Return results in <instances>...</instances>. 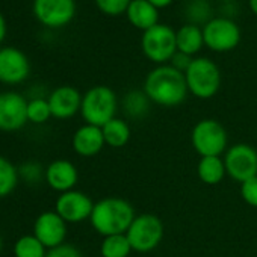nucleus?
Instances as JSON below:
<instances>
[{"label": "nucleus", "instance_id": "obj_1", "mask_svg": "<svg viewBox=\"0 0 257 257\" xmlns=\"http://www.w3.org/2000/svg\"><path fill=\"white\" fill-rule=\"evenodd\" d=\"M143 91L152 103L165 107L179 106L189 92L185 74L171 65H159L152 70L146 77Z\"/></svg>", "mask_w": 257, "mask_h": 257}, {"label": "nucleus", "instance_id": "obj_2", "mask_svg": "<svg viewBox=\"0 0 257 257\" xmlns=\"http://www.w3.org/2000/svg\"><path fill=\"white\" fill-rule=\"evenodd\" d=\"M137 218L135 207L124 198L107 197L94 203L89 222L103 237L112 234H125Z\"/></svg>", "mask_w": 257, "mask_h": 257}, {"label": "nucleus", "instance_id": "obj_3", "mask_svg": "<svg viewBox=\"0 0 257 257\" xmlns=\"http://www.w3.org/2000/svg\"><path fill=\"white\" fill-rule=\"evenodd\" d=\"M116 109L118 98L109 86H92L82 97L80 115L86 124L103 127L106 122L115 118Z\"/></svg>", "mask_w": 257, "mask_h": 257}, {"label": "nucleus", "instance_id": "obj_4", "mask_svg": "<svg viewBox=\"0 0 257 257\" xmlns=\"http://www.w3.org/2000/svg\"><path fill=\"white\" fill-rule=\"evenodd\" d=\"M191 144L200 158L221 156L228 149V135L218 119L204 118L192 127Z\"/></svg>", "mask_w": 257, "mask_h": 257}, {"label": "nucleus", "instance_id": "obj_5", "mask_svg": "<svg viewBox=\"0 0 257 257\" xmlns=\"http://www.w3.org/2000/svg\"><path fill=\"white\" fill-rule=\"evenodd\" d=\"M188 91L197 98H212L221 86V71L218 65L207 58H194L185 73Z\"/></svg>", "mask_w": 257, "mask_h": 257}, {"label": "nucleus", "instance_id": "obj_6", "mask_svg": "<svg viewBox=\"0 0 257 257\" xmlns=\"http://www.w3.org/2000/svg\"><path fill=\"white\" fill-rule=\"evenodd\" d=\"M164 231V224L159 216L153 213H141L137 215V218L125 231V236L134 251L150 252L162 242Z\"/></svg>", "mask_w": 257, "mask_h": 257}, {"label": "nucleus", "instance_id": "obj_7", "mask_svg": "<svg viewBox=\"0 0 257 257\" xmlns=\"http://www.w3.org/2000/svg\"><path fill=\"white\" fill-rule=\"evenodd\" d=\"M141 47L144 55L156 64H165L171 61V58L177 52V40L176 32L167 26L158 23L144 32L141 40Z\"/></svg>", "mask_w": 257, "mask_h": 257}, {"label": "nucleus", "instance_id": "obj_8", "mask_svg": "<svg viewBox=\"0 0 257 257\" xmlns=\"http://www.w3.org/2000/svg\"><path fill=\"white\" fill-rule=\"evenodd\" d=\"M222 159L227 176L234 182L243 183L257 176V152L248 144L240 143L228 147Z\"/></svg>", "mask_w": 257, "mask_h": 257}, {"label": "nucleus", "instance_id": "obj_9", "mask_svg": "<svg viewBox=\"0 0 257 257\" xmlns=\"http://www.w3.org/2000/svg\"><path fill=\"white\" fill-rule=\"evenodd\" d=\"M204 44L213 52H230L240 41V29L230 19H212L203 29Z\"/></svg>", "mask_w": 257, "mask_h": 257}, {"label": "nucleus", "instance_id": "obj_10", "mask_svg": "<svg viewBox=\"0 0 257 257\" xmlns=\"http://www.w3.org/2000/svg\"><path fill=\"white\" fill-rule=\"evenodd\" d=\"M94 209L92 200L82 191H68L59 194L55 203V212L67 224H79L89 219Z\"/></svg>", "mask_w": 257, "mask_h": 257}, {"label": "nucleus", "instance_id": "obj_11", "mask_svg": "<svg viewBox=\"0 0 257 257\" xmlns=\"http://www.w3.org/2000/svg\"><path fill=\"white\" fill-rule=\"evenodd\" d=\"M28 121V100L22 94L13 91L0 94V131H20Z\"/></svg>", "mask_w": 257, "mask_h": 257}, {"label": "nucleus", "instance_id": "obj_12", "mask_svg": "<svg viewBox=\"0 0 257 257\" xmlns=\"http://www.w3.org/2000/svg\"><path fill=\"white\" fill-rule=\"evenodd\" d=\"M34 13L43 25L62 28L73 20L76 4L74 0H35Z\"/></svg>", "mask_w": 257, "mask_h": 257}, {"label": "nucleus", "instance_id": "obj_13", "mask_svg": "<svg viewBox=\"0 0 257 257\" xmlns=\"http://www.w3.org/2000/svg\"><path fill=\"white\" fill-rule=\"evenodd\" d=\"M47 249L65 243L67 237V222L55 212L47 210L37 216L34 222L32 233Z\"/></svg>", "mask_w": 257, "mask_h": 257}, {"label": "nucleus", "instance_id": "obj_14", "mask_svg": "<svg viewBox=\"0 0 257 257\" xmlns=\"http://www.w3.org/2000/svg\"><path fill=\"white\" fill-rule=\"evenodd\" d=\"M31 64L23 52L14 47L0 50V82L17 85L29 77Z\"/></svg>", "mask_w": 257, "mask_h": 257}, {"label": "nucleus", "instance_id": "obj_15", "mask_svg": "<svg viewBox=\"0 0 257 257\" xmlns=\"http://www.w3.org/2000/svg\"><path fill=\"white\" fill-rule=\"evenodd\" d=\"M80 92L73 86H59L49 95V104L52 110V116L56 119H68L80 112L82 106Z\"/></svg>", "mask_w": 257, "mask_h": 257}, {"label": "nucleus", "instance_id": "obj_16", "mask_svg": "<svg viewBox=\"0 0 257 257\" xmlns=\"http://www.w3.org/2000/svg\"><path fill=\"white\" fill-rule=\"evenodd\" d=\"M44 180L53 191L64 194L74 189L79 180V173L73 162L67 159H56L46 168Z\"/></svg>", "mask_w": 257, "mask_h": 257}, {"label": "nucleus", "instance_id": "obj_17", "mask_svg": "<svg viewBox=\"0 0 257 257\" xmlns=\"http://www.w3.org/2000/svg\"><path fill=\"white\" fill-rule=\"evenodd\" d=\"M71 146H73V150L82 158H92L98 155L106 146L101 127H97L92 124L80 125L73 135Z\"/></svg>", "mask_w": 257, "mask_h": 257}, {"label": "nucleus", "instance_id": "obj_18", "mask_svg": "<svg viewBox=\"0 0 257 257\" xmlns=\"http://www.w3.org/2000/svg\"><path fill=\"white\" fill-rule=\"evenodd\" d=\"M125 13L128 22L144 32L156 26L159 20V10L155 8L149 0H132Z\"/></svg>", "mask_w": 257, "mask_h": 257}, {"label": "nucleus", "instance_id": "obj_19", "mask_svg": "<svg viewBox=\"0 0 257 257\" xmlns=\"http://www.w3.org/2000/svg\"><path fill=\"white\" fill-rule=\"evenodd\" d=\"M176 40H177V52H182L189 56L198 53L204 46L203 31L192 23L182 26L176 32Z\"/></svg>", "mask_w": 257, "mask_h": 257}, {"label": "nucleus", "instance_id": "obj_20", "mask_svg": "<svg viewBox=\"0 0 257 257\" xmlns=\"http://www.w3.org/2000/svg\"><path fill=\"white\" fill-rule=\"evenodd\" d=\"M198 179L206 185H218L227 176L224 159L221 156H206L198 161L197 165Z\"/></svg>", "mask_w": 257, "mask_h": 257}, {"label": "nucleus", "instance_id": "obj_21", "mask_svg": "<svg viewBox=\"0 0 257 257\" xmlns=\"http://www.w3.org/2000/svg\"><path fill=\"white\" fill-rule=\"evenodd\" d=\"M101 132H103L104 144L112 147V149L124 147L132 135L131 125H128L124 119L116 118V116L101 127Z\"/></svg>", "mask_w": 257, "mask_h": 257}, {"label": "nucleus", "instance_id": "obj_22", "mask_svg": "<svg viewBox=\"0 0 257 257\" xmlns=\"http://www.w3.org/2000/svg\"><path fill=\"white\" fill-rule=\"evenodd\" d=\"M132 251V245L125 234L106 236L100 243L101 257H128Z\"/></svg>", "mask_w": 257, "mask_h": 257}, {"label": "nucleus", "instance_id": "obj_23", "mask_svg": "<svg viewBox=\"0 0 257 257\" xmlns=\"http://www.w3.org/2000/svg\"><path fill=\"white\" fill-rule=\"evenodd\" d=\"M19 180V168L5 156H0V198L11 195L17 188Z\"/></svg>", "mask_w": 257, "mask_h": 257}, {"label": "nucleus", "instance_id": "obj_24", "mask_svg": "<svg viewBox=\"0 0 257 257\" xmlns=\"http://www.w3.org/2000/svg\"><path fill=\"white\" fill-rule=\"evenodd\" d=\"M13 252L14 257H46L47 248L34 234H25L16 240Z\"/></svg>", "mask_w": 257, "mask_h": 257}, {"label": "nucleus", "instance_id": "obj_25", "mask_svg": "<svg viewBox=\"0 0 257 257\" xmlns=\"http://www.w3.org/2000/svg\"><path fill=\"white\" fill-rule=\"evenodd\" d=\"M150 103L144 91H131L124 97V110L128 116L141 118L149 112Z\"/></svg>", "mask_w": 257, "mask_h": 257}, {"label": "nucleus", "instance_id": "obj_26", "mask_svg": "<svg viewBox=\"0 0 257 257\" xmlns=\"http://www.w3.org/2000/svg\"><path fill=\"white\" fill-rule=\"evenodd\" d=\"M52 118L49 100L34 98L28 101V119L34 124H44Z\"/></svg>", "mask_w": 257, "mask_h": 257}, {"label": "nucleus", "instance_id": "obj_27", "mask_svg": "<svg viewBox=\"0 0 257 257\" xmlns=\"http://www.w3.org/2000/svg\"><path fill=\"white\" fill-rule=\"evenodd\" d=\"M132 0H95L98 10L107 16H119L127 11Z\"/></svg>", "mask_w": 257, "mask_h": 257}, {"label": "nucleus", "instance_id": "obj_28", "mask_svg": "<svg viewBox=\"0 0 257 257\" xmlns=\"http://www.w3.org/2000/svg\"><path fill=\"white\" fill-rule=\"evenodd\" d=\"M19 174H20V179H23L25 182L37 183V182H40L41 179H44L46 170H43V168H41L38 164H35V162H26V164H23V165L19 168Z\"/></svg>", "mask_w": 257, "mask_h": 257}, {"label": "nucleus", "instance_id": "obj_29", "mask_svg": "<svg viewBox=\"0 0 257 257\" xmlns=\"http://www.w3.org/2000/svg\"><path fill=\"white\" fill-rule=\"evenodd\" d=\"M240 197L248 206L257 207V176L240 183Z\"/></svg>", "mask_w": 257, "mask_h": 257}, {"label": "nucleus", "instance_id": "obj_30", "mask_svg": "<svg viewBox=\"0 0 257 257\" xmlns=\"http://www.w3.org/2000/svg\"><path fill=\"white\" fill-rule=\"evenodd\" d=\"M46 257H83L80 249L71 243H62L55 248L47 249Z\"/></svg>", "mask_w": 257, "mask_h": 257}, {"label": "nucleus", "instance_id": "obj_31", "mask_svg": "<svg viewBox=\"0 0 257 257\" xmlns=\"http://www.w3.org/2000/svg\"><path fill=\"white\" fill-rule=\"evenodd\" d=\"M192 61H194L192 56L185 55V53H182V52H176V55L171 58V67L176 68V70H179L180 73L185 74L186 70L189 68V65L192 64Z\"/></svg>", "mask_w": 257, "mask_h": 257}, {"label": "nucleus", "instance_id": "obj_32", "mask_svg": "<svg viewBox=\"0 0 257 257\" xmlns=\"http://www.w3.org/2000/svg\"><path fill=\"white\" fill-rule=\"evenodd\" d=\"M149 2L155 7V8H158V10H161V8H165V7H168L173 0H149Z\"/></svg>", "mask_w": 257, "mask_h": 257}, {"label": "nucleus", "instance_id": "obj_33", "mask_svg": "<svg viewBox=\"0 0 257 257\" xmlns=\"http://www.w3.org/2000/svg\"><path fill=\"white\" fill-rule=\"evenodd\" d=\"M5 35H7V23H5V19H4V16L0 14V43L4 41Z\"/></svg>", "mask_w": 257, "mask_h": 257}, {"label": "nucleus", "instance_id": "obj_34", "mask_svg": "<svg viewBox=\"0 0 257 257\" xmlns=\"http://www.w3.org/2000/svg\"><path fill=\"white\" fill-rule=\"evenodd\" d=\"M249 8L257 16V0H249Z\"/></svg>", "mask_w": 257, "mask_h": 257}, {"label": "nucleus", "instance_id": "obj_35", "mask_svg": "<svg viewBox=\"0 0 257 257\" xmlns=\"http://www.w3.org/2000/svg\"><path fill=\"white\" fill-rule=\"evenodd\" d=\"M2 246H4V240H2V236H0V251H2Z\"/></svg>", "mask_w": 257, "mask_h": 257}, {"label": "nucleus", "instance_id": "obj_36", "mask_svg": "<svg viewBox=\"0 0 257 257\" xmlns=\"http://www.w3.org/2000/svg\"><path fill=\"white\" fill-rule=\"evenodd\" d=\"M225 2H227V0H225Z\"/></svg>", "mask_w": 257, "mask_h": 257}]
</instances>
